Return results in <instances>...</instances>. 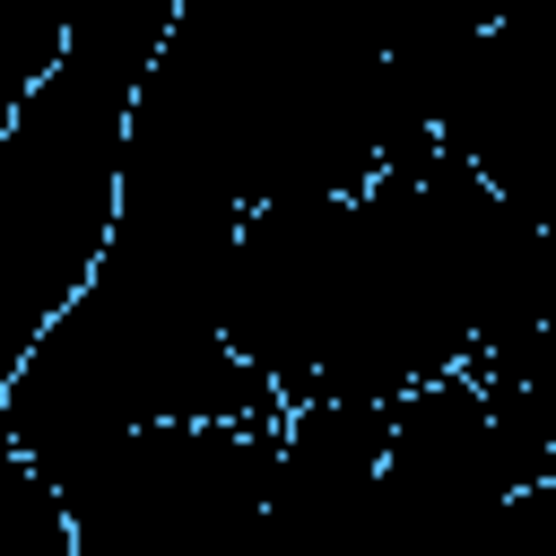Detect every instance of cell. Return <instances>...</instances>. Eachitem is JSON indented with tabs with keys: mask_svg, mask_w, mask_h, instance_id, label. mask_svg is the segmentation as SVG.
I'll list each match as a JSON object with an SVG mask.
<instances>
[{
	"mask_svg": "<svg viewBox=\"0 0 556 556\" xmlns=\"http://www.w3.org/2000/svg\"><path fill=\"white\" fill-rule=\"evenodd\" d=\"M278 417H148L61 460H35L61 495L70 556H208L261 530Z\"/></svg>",
	"mask_w": 556,
	"mask_h": 556,
	"instance_id": "cell-1",
	"label": "cell"
}]
</instances>
